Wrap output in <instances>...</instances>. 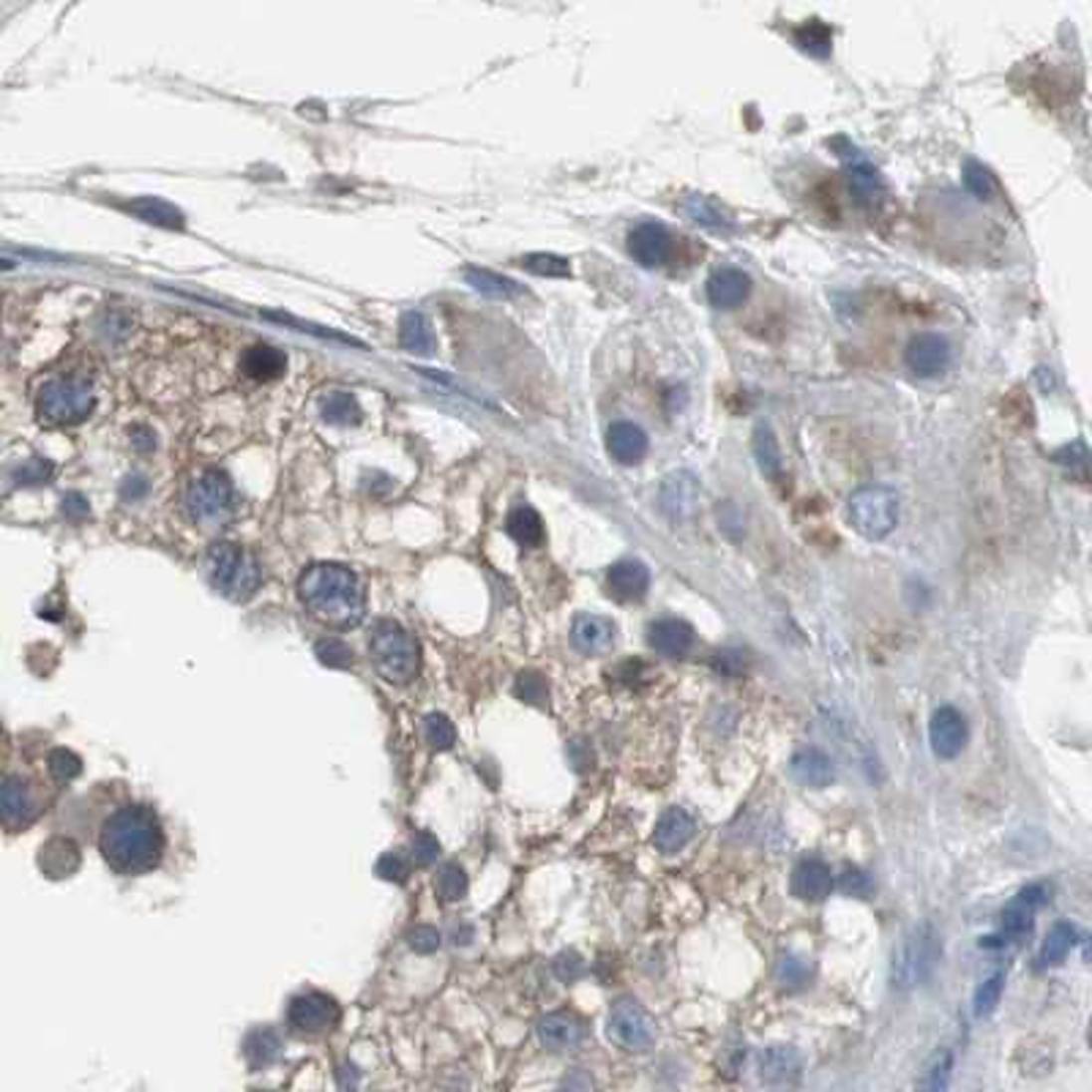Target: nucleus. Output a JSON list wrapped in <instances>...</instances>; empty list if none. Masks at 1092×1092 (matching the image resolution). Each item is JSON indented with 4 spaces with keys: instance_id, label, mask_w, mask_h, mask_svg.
I'll return each mask as SVG.
<instances>
[{
    "instance_id": "nucleus-1",
    "label": "nucleus",
    "mask_w": 1092,
    "mask_h": 1092,
    "mask_svg": "<svg viewBox=\"0 0 1092 1092\" xmlns=\"http://www.w3.org/2000/svg\"><path fill=\"white\" fill-rule=\"evenodd\" d=\"M99 849L117 874L156 869L164 855V830L156 811L139 803L112 811L99 833Z\"/></svg>"
},
{
    "instance_id": "nucleus-2",
    "label": "nucleus",
    "mask_w": 1092,
    "mask_h": 1092,
    "mask_svg": "<svg viewBox=\"0 0 1092 1092\" xmlns=\"http://www.w3.org/2000/svg\"><path fill=\"white\" fill-rule=\"evenodd\" d=\"M298 593L312 617L333 628L358 626L366 612L361 579L339 562H315L298 579Z\"/></svg>"
},
{
    "instance_id": "nucleus-3",
    "label": "nucleus",
    "mask_w": 1092,
    "mask_h": 1092,
    "mask_svg": "<svg viewBox=\"0 0 1092 1092\" xmlns=\"http://www.w3.org/2000/svg\"><path fill=\"white\" fill-rule=\"evenodd\" d=\"M369 653L382 678L404 686L418 672V642L396 620H377L371 626Z\"/></svg>"
},
{
    "instance_id": "nucleus-4",
    "label": "nucleus",
    "mask_w": 1092,
    "mask_h": 1092,
    "mask_svg": "<svg viewBox=\"0 0 1092 1092\" xmlns=\"http://www.w3.org/2000/svg\"><path fill=\"white\" fill-rule=\"evenodd\" d=\"M208 576L230 601H246L257 593L263 571L260 562L238 544H216L208 551Z\"/></svg>"
},
{
    "instance_id": "nucleus-5",
    "label": "nucleus",
    "mask_w": 1092,
    "mask_h": 1092,
    "mask_svg": "<svg viewBox=\"0 0 1092 1092\" xmlns=\"http://www.w3.org/2000/svg\"><path fill=\"white\" fill-rule=\"evenodd\" d=\"M186 509L194 525L205 531H222L235 514L233 481L222 470H205L186 492Z\"/></svg>"
},
{
    "instance_id": "nucleus-6",
    "label": "nucleus",
    "mask_w": 1092,
    "mask_h": 1092,
    "mask_svg": "<svg viewBox=\"0 0 1092 1092\" xmlns=\"http://www.w3.org/2000/svg\"><path fill=\"white\" fill-rule=\"evenodd\" d=\"M849 525L869 542H882L899 525V498L888 487H860L847 500Z\"/></svg>"
},
{
    "instance_id": "nucleus-7",
    "label": "nucleus",
    "mask_w": 1092,
    "mask_h": 1092,
    "mask_svg": "<svg viewBox=\"0 0 1092 1092\" xmlns=\"http://www.w3.org/2000/svg\"><path fill=\"white\" fill-rule=\"evenodd\" d=\"M36 407L47 424H80L94 410V385L86 377H55L42 385Z\"/></svg>"
},
{
    "instance_id": "nucleus-8",
    "label": "nucleus",
    "mask_w": 1092,
    "mask_h": 1092,
    "mask_svg": "<svg viewBox=\"0 0 1092 1092\" xmlns=\"http://www.w3.org/2000/svg\"><path fill=\"white\" fill-rule=\"evenodd\" d=\"M940 959V945L937 934L929 923L915 926L912 932L904 934L899 948L893 951L891 981L896 988H915L921 986L926 978L932 976L934 965Z\"/></svg>"
},
{
    "instance_id": "nucleus-9",
    "label": "nucleus",
    "mask_w": 1092,
    "mask_h": 1092,
    "mask_svg": "<svg viewBox=\"0 0 1092 1092\" xmlns=\"http://www.w3.org/2000/svg\"><path fill=\"white\" fill-rule=\"evenodd\" d=\"M609 1040L626 1051H647L656 1040V1021L637 999H620L606 1018Z\"/></svg>"
},
{
    "instance_id": "nucleus-10",
    "label": "nucleus",
    "mask_w": 1092,
    "mask_h": 1092,
    "mask_svg": "<svg viewBox=\"0 0 1092 1092\" xmlns=\"http://www.w3.org/2000/svg\"><path fill=\"white\" fill-rule=\"evenodd\" d=\"M339 1005L320 991L298 994L287 1007V1024L301 1035H323L339 1024Z\"/></svg>"
},
{
    "instance_id": "nucleus-11",
    "label": "nucleus",
    "mask_w": 1092,
    "mask_h": 1092,
    "mask_svg": "<svg viewBox=\"0 0 1092 1092\" xmlns=\"http://www.w3.org/2000/svg\"><path fill=\"white\" fill-rule=\"evenodd\" d=\"M967 738V722L962 713L945 705V708H937L929 722V741H932V752L940 757V760H956L959 754L965 752Z\"/></svg>"
},
{
    "instance_id": "nucleus-12",
    "label": "nucleus",
    "mask_w": 1092,
    "mask_h": 1092,
    "mask_svg": "<svg viewBox=\"0 0 1092 1092\" xmlns=\"http://www.w3.org/2000/svg\"><path fill=\"white\" fill-rule=\"evenodd\" d=\"M658 503H661V511L672 522H683L694 517L697 503H700V481H697V476L689 470H678V473L664 478L661 492H658Z\"/></svg>"
},
{
    "instance_id": "nucleus-13",
    "label": "nucleus",
    "mask_w": 1092,
    "mask_h": 1092,
    "mask_svg": "<svg viewBox=\"0 0 1092 1092\" xmlns=\"http://www.w3.org/2000/svg\"><path fill=\"white\" fill-rule=\"evenodd\" d=\"M628 252L642 268L667 266L672 257V235L664 224L642 222L628 235Z\"/></svg>"
},
{
    "instance_id": "nucleus-14",
    "label": "nucleus",
    "mask_w": 1092,
    "mask_h": 1092,
    "mask_svg": "<svg viewBox=\"0 0 1092 1092\" xmlns=\"http://www.w3.org/2000/svg\"><path fill=\"white\" fill-rule=\"evenodd\" d=\"M907 369L918 377H937L951 363V344L940 333H918L904 352Z\"/></svg>"
},
{
    "instance_id": "nucleus-15",
    "label": "nucleus",
    "mask_w": 1092,
    "mask_h": 1092,
    "mask_svg": "<svg viewBox=\"0 0 1092 1092\" xmlns=\"http://www.w3.org/2000/svg\"><path fill=\"white\" fill-rule=\"evenodd\" d=\"M1051 885L1046 882H1038V885H1027L1007 902V907L1002 910V937H1021L1032 929V915L1049 902Z\"/></svg>"
},
{
    "instance_id": "nucleus-16",
    "label": "nucleus",
    "mask_w": 1092,
    "mask_h": 1092,
    "mask_svg": "<svg viewBox=\"0 0 1092 1092\" xmlns=\"http://www.w3.org/2000/svg\"><path fill=\"white\" fill-rule=\"evenodd\" d=\"M0 814H3V825L9 830L28 825L39 814V800L20 775H6L3 792H0Z\"/></svg>"
},
{
    "instance_id": "nucleus-17",
    "label": "nucleus",
    "mask_w": 1092,
    "mask_h": 1092,
    "mask_svg": "<svg viewBox=\"0 0 1092 1092\" xmlns=\"http://www.w3.org/2000/svg\"><path fill=\"white\" fill-rule=\"evenodd\" d=\"M833 888H836V880L825 860L806 858L792 871V893L803 902H825Z\"/></svg>"
},
{
    "instance_id": "nucleus-18",
    "label": "nucleus",
    "mask_w": 1092,
    "mask_h": 1092,
    "mask_svg": "<svg viewBox=\"0 0 1092 1092\" xmlns=\"http://www.w3.org/2000/svg\"><path fill=\"white\" fill-rule=\"evenodd\" d=\"M697 833V822L691 817L689 811L672 806L667 808L656 822V830H653V844H656L658 852L664 855H675L678 849H683L689 844L691 838Z\"/></svg>"
},
{
    "instance_id": "nucleus-19",
    "label": "nucleus",
    "mask_w": 1092,
    "mask_h": 1092,
    "mask_svg": "<svg viewBox=\"0 0 1092 1092\" xmlns=\"http://www.w3.org/2000/svg\"><path fill=\"white\" fill-rule=\"evenodd\" d=\"M606 587L617 601H642L650 587V571L645 562L620 560L606 573Z\"/></svg>"
},
{
    "instance_id": "nucleus-20",
    "label": "nucleus",
    "mask_w": 1092,
    "mask_h": 1092,
    "mask_svg": "<svg viewBox=\"0 0 1092 1092\" xmlns=\"http://www.w3.org/2000/svg\"><path fill=\"white\" fill-rule=\"evenodd\" d=\"M647 645L653 647L658 656L683 658L694 645V628L686 620H675V617L658 620L647 631Z\"/></svg>"
},
{
    "instance_id": "nucleus-21",
    "label": "nucleus",
    "mask_w": 1092,
    "mask_h": 1092,
    "mask_svg": "<svg viewBox=\"0 0 1092 1092\" xmlns=\"http://www.w3.org/2000/svg\"><path fill=\"white\" fill-rule=\"evenodd\" d=\"M752 293V276L741 268H722L708 279V301L716 309H738Z\"/></svg>"
},
{
    "instance_id": "nucleus-22",
    "label": "nucleus",
    "mask_w": 1092,
    "mask_h": 1092,
    "mask_svg": "<svg viewBox=\"0 0 1092 1092\" xmlns=\"http://www.w3.org/2000/svg\"><path fill=\"white\" fill-rule=\"evenodd\" d=\"M606 451L620 465H639L647 454L645 429L631 421H617L606 432Z\"/></svg>"
},
{
    "instance_id": "nucleus-23",
    "label": "nucleus",
    "mask_w": 1092,
    "mask_h": 1092,
    "mask_svg": "<svg viewBox=\"0 0 1092 1092\" xmlns=\"http://www.w3.org/2000/svg\"><path fill=\"white\" fill-rule=\"evenodd\" d=\"M797 781L811 789H825L836 781V764L822 749H800L789 763Z\"/></svg>"
},
{
    "instance_id": "nucleus-24",
    "label": "nucleus",
    "mask_w": 1092,
    "mask_h": 1092,
    "mask_svg": "<svg viewBox=\"0 0 1092 1092\" xmlns=\"http://www.w3.org/2000/svg\"><path fill=\"white\" fill-rule=\"evenodd\" d=\"M573 645L579 647L587 656H601L609 647L615 645V626L609 617L601 615H579L573 620L571 628Z\"/></svg>"
},
{
    "instance_id": "nucleus-25",
    "label": "nucleus",
    "mask_w": 1092,
    "mask_h": 1092,
    "mask_svg": "<svg viewBox=\"0 0 1092 1092\" xmlns=\"http://www.w3.org/2000/svg\"><path fill=\"white\" fill-rule=\"evenodd\" d=\"M584 1038L582 1021L571 1013H549L539 1021V1040L549 1051L576 1049Z\"/></svg>"
},
{
    "instance_id": "nucleus-26",
    "label": "nucleus",
    "mask_w": 1092,
    "mask_h": 1092,
    "mask_svg": "<svg viewBox=\"0 0 1092 1092\" xmlns=\"http://www.w3.org/2000/svg\"><path fill=\"white\" fill-rule=\"evenodd\" d=\"M757 1071L764 1082H792L800 1076V1054L792 1046H770L757 1057Z\"/></svg>"
},
{
    "instance_id": "nucleus-27",
    "label": "nucleus",
    "mask_w": 1092,
    "mask_h": 1092,
    "mask_svg": "<svg viewBox=\"0 0 1092 1092\" xmlns=\"http://www.w3.org/2000/svg\"><path fill=\"white\" fill-rule=\"evenodd\" d=\"M399 341L407 352L415 355H432L435 352V333L424 312H404L399 320Z\"/></svg>"
},
{
    "instance_id": "nucleus-28",
    "label": "nucleus",
    "mask_w": 1092,
    "mask_h": 1092,
    "mask_svg": "<svg viewBox=\"0 0 1092 1092\" xmlns=\"http://www.w3.org/2000/svg\"><path fill=\"white\" fill-rule=\"evenodd\" d=\"M241 369L252 380H276L287 369V358L276 347H271V344H255V347H249L244 352Z\"/></svg>"
},
{
    "instance_id": "nucleus-29",
    "label": "nucleus",
    "mask_w": 1092,
    "mask_h": 1092,
    "mask_svg": "<svg viewBox=\"0 0 1092 1092\" xmlns=\"http://www.w3.org/2000/svg\"><path fill=\"white\" fill-rule=\"evenodd\" d=\"M849 189L858 197L860 205H869V208L880 205L882 194H885L880 172L860 156H852V161H849Z\"/></svg>"
},
{
    "instance_id": "nucleus-30",
    "label": "nucleus",
    "mask_w": 1092,
    "mask_h": 1092,
    "mask_svg": "<svg viewBox=\"0 0 1092 1092\" xmlns=\"http://www.w3.org/2000/svg\"><path fill=\"white\" fill-rule=\"evenodd\" d=\"M39 863L50 877H66L80 866V849L72 838H53L42 847Z\"/></svg>"
},
{
    "instance_id": "nucleus-31",
    "label": "nucleus",
    "mask_w": 1092,
    "mask_h": 1092,
    "mask_svg": "<svg viewBox=\"0 0 1092 1092\" xmlns=\"http://www.w3.org/2000/svg\"><path fill=\"white\" fill-rule=\"evenodd\" d=\"M1073 945H1076V929L1071 923H1054L1051 932L1046 934V940L1040 945L1038 954V970H1046V967H1057L1065 962V956L1071 954Z\"/></svg>"
},
{
    "instance_id": "nucleus-32",
    "label": "nucleus",
    "mask_w": 1092,
    "mask_h": 1092,
    "mask_svg": "<svg viewBox=\"0 0 1092 1092\" xmlns=\"http://www.w3.org/2000/svg\"><path fill=\"white\" fill-rule=\"evenodd\" d=\"M506 531L522 546H542L544 542V522L539 517V511L531 509V506H517V509L511 511L509 522H506Z\"/></svg>"
},
{
    "instance_id": "nucleus-33",
    "label": "nucleus",
    "mask_w": 1092,
    "mask_h": 1092,
    "mask_svg": "<svg viewBox=\"0 0 1092 1092\" xmlns=\"http://www.w3.org/2000/svg\"><path fill=\"white\" fill-rule=\"evenodd\" d=\"M128 211L137 213L142 222L156 224V227H167V230H183V213L170 205L161 197H142V200H134L128 205Z\"/></svg>"
},
{
    "instance_id": "nucleus-34",
    "label": "nucleus",
    "mask_w": 1092,
    "mask_h": 1092,
    "mask_svg": "<svg viewBox=\"0 0 1092 1092\" xmlns=\"http://www.w3.org/2000/svg\"><path fill=\"white\" fill-rule=\"evenodd\" d=\"M246 1062L252 1068H268L271 1062L279 1060L282 1054V1040L276 1035L274 1029H255L244 1043Z\"/></svg>"
},
{
    "instance_id": "nucleus-35",
    "label": "nucleus",
    "mask_w": 1092,
    "mask_h": 1092,
    "mask_svg": "<svg viewBox=\"0 0 1092 1092\" xmlns=\"http://www.w3.org/2000/svg\"><path fill=\"white\" fill-rule=\"evenodd\" d=\"M754 459L767 478L781 476V451H778V440L770 432V426L754 429Z\"/></svg>"
},
{
    "instance_id": "nucleus-36",
    "label": "nucleus",
    "mask_w": 1092,
    "mask_h": 1092,
    "mask_svg": "<svg viewBox=\"0 0 1092 1092\" xmlns=\"http://www.w3.org/2000/svg\"><path fill=\"white\" fill-rule=\"evenodd\" d=\"M465 279L473 290L492 298H514L522 293V287L517 282H511V279L500 274H492L487 268H467Z\"/></svg>"
},
{
    "instance_id": "nucleus-37",
    "label": "nucleus",
    "mask_w": 1092,
    "mask_h": 1092,
    "mask_svg": "<svg viewBox=\"0 0 1092 1092\" xmlns=\"http://www.w3.org/2000/svg\"><path fill=\"white\" fill-rule=\"evenodd\" d=\"M795 44L803 53L814 55V58H827L830 47H833V31L827 28L825 22L808 20L800 28H795Z\"/></svg>"
},
{
    "instance_id": "nucleus-38",
    "label": "nucleus",
    "mask_w": 1092,
    "mask_h": 1092,
    "mask_svg": "<svg viewBox=\"0 0 1092 1092\" xmlns=\"http://www.w3.org/2000/svg\"><path fill=\"white\" fill-rule=\"evenodd\" d=\"M320 413H323V418H326L328 424L347 426V424H355V421L361 418V407H358V402H355V396H352V393L333 391L323 399V404H320Z\"/></svg>"
},
{
    "instance_id": "nucleus-39",
    "label": "nucleus",
    "mask_w": 1092,
    "mask_h": 1092,
    "mask_svg": "<svg viewBox=\"0 0 1092 1092\" xmlns=\"http://www.w3.org/2000/svg\"><path fill=\"white\" fill-rule=\"evenodd\" d=\"M683 208H686V213H689L691 219H694L697 224H702V227H711V230H727V227H730V222H727V216L722 213V208H719L711 197L691 194Z\"/></svg>"
},
{
    "instance_id": "nucleus-40",
    "label": "nucleus",
    "mask_w": 1092,
    "mask_h": 1092,
    "mask_svg": "<svg viewBox=\"0 0 1092 1092\" xmlns=\"http://www.w3.org/2000/svg\"><path fill=\"white\" fill-rule=\"evenodd\" d=\"M522 268L536 276H546V279H568L571 276V266H568L565 257L546 255V252L522 257Z\"/></svg>"
},
{
    "instance_id": "nucleus-41",
    "label": "nucleus",
    "mask_w": 1092,
    "mask_h": 1092,
    "mask_svg": "<svg viewBox=\"0 0 1092 1092\" xmlns=\"http://www.w3.org/2000/svg\"><path fill=\"white\" fill-rule=\"evenodd\" d=\"M424 738L437 752H448V749H454L456 743L454 724L448 722V716H443V713H429L424 719Z\"/></svg>"
},
{
    "instance_id": "nucleus-42",
    "label": "nucleus",
    "mask_w": 1092,
    "mask_h": 1092,
    "mask_svg": "<svg viewBox=\"0 0 1092 1092\" xmlns=\"http://www.w3.org/2000/svg\"><path fill=\"white\" fill-rule=\"evenodd\" d=\"M951 1068H954V1054L948 1049L937 1051L932 1060H929V1065H926V1071H923V1090H945L948 1082H951Z\"/></svg>"
},
{
    "instance_id": "nucleus-43",
    "label": "nucleus",
    "mask_w": 1092,
    "mask_h": 1092,
    "mask_svg": "<svg viewBox=\"0 0 1092 1092\" xmlns=\"http://www.w3.org/2000/svg\"><path fill=\"white\" fill-rule=\"evenodd\" d=\"M514 691H517V697L522 702L536 705V708H544L549 700V686H546L542 672H522L517 683H514Z\"/></svg>"
},
{
    "instance_id": "nucleus-44",
    "label": "nucleus",
    "mask_w": 1092,
    "mask_h": 1092,
    "mask_svg": "<svg viewBox=\"0 0 1092 1092\" xmlns=\"http://www.w3.org/2000/svg\"><path fill=\"white\" fill-rule=\"evenodd\" d=\"M437 893H440L446 902H459V899H465L467 896L465 869H462V866H456V863L443 866L440 877H437Z\"/></svg>"
},
{
    "instance_id": "nucleus-45",
    "label": "nucleus",
    "mask_w": 1092,
    "mask_h": 1092,
    "mask_svg": "<svg viewBox=\"0 0 1092 1092\" xmlns=\"http://www.w3.org/2000/svg\"><path fill=\"white\" fill-rule=\"evenodd\" d=\"M47 770L58 781H72V778L83 773V760L75 752H69V749H55L47 757Z\"/></svg>"
},
{
    "instance_id": "nucleus-46",
    "label": "nucleus",
    "mask_w": 1092,
    "mask_h": 1092,
    "mask_svg": "<svg viewBox=\"0 0 1092 1092\" xmlns=\"http://www.w3.org/2000/svg\"><path fill=\"white\" fill-rule=\"evenodd\" d=\"M965 183H967V189L973 191L976 194L978 200H991V194H994V178H991V172L981 164V161H967L965 164Z\"/></svg>"
},
{
    "instance_id": "nucleus-47",
    "label": "nucleus",
    "mask_w": 1092,
    "mask_h": 1092,
    "mask_svg": "<svg viewBox=\"0 0 1092 1092\" xmlns=\"http://www.w3.org/2000/svg\"><path fill=\"white\" fill-rule=\"evenodd\" d=\"M1002 983H1005V976L1002 973H994L991 978H986L976 991V1016L983 1018L988 1016L999 1002V994H1002Z\"/></svg>"
},
{
    "instance_id": "nucleus-48",
    "label": "nucleus",
    "mask_w": 1092,
    "mask_h": 1092,
    "mask_svg": "<svg viewBox=\"0 0 1092 1092\" xmlns=\"http://www.w3.org/2000/svg\"><path fill=\"white\" fill-rule=\"evenodd\" d=\"M315 653H318L320 664H326V667L341 669V667H347V664L352 661V650L336 637L320 639L318 645H315Z\"/></svg>"
},
{
    "instance_id": "nucleus-49",
    "label": "nucleus",
    "mask_w": 1092,
    "mask_h": 1092,
    "mask_svg": "<svg viewBox=\"0 0 1092 1092\" xmlns=\"http://www.w3.org/2000/svg\"><path fill=\"white\" fill-rule=\"evenodd\" d=\"M53 476V465L42 459V456H33L25 465H20L14 470V481L22 484V487H39V484H47Z\"/></svg>"
},
{
    "instance_id": "nucleus-50",
    "label": "nucleus",
    "mask_w": 1092,
    "mask_h": 1092,
    "mask_svg": "<svg viewBox=\"0 0 1092 1092\" xmlns=\"http://www.w3.org/2000/svg\"><path fill=\"white\" fill-rule=\"evenodd\" d=\"M410 858L415 866H432L440 858V841L429 830H418L410 841Z\"/></svg>"
},
{
    "instance_id": "nucleus-51",
    "label": "nucleus",
    "mask_w": 1092,
    "mask_h": 1092,
    "mask_svg": "<svg viewBox=\"0 0 1092 1092\" xmlns=\"http://www.w3.org/2000/svg\"><path fill=\"white\" fill-rule=\"evenodd\" d=\"M775 976H778V981H781V986H786V988L803 986V983L808 981V965L803 962V959H797V956L786 954V956H781V962H778V970H775Z\"/></svg>"
},
{
    "instance_id": "nucleus-52",
    "label": "nucleus",
    "mask_w": 1092,
    "mask_h": 1092,
    "mask_svg": "<svg viewBox=\"0 0 1092 1092\" xmlns=\"http://www.w3.org/2000/svg\"><path fill=\"white\" fill-rule=\"evenodd\" d=\"M838 888L847 893V896H855V899H866L871 893V880L869 874L858 866H847L838 877Z\"/></svg>"
},
{
    "instance_id": "nucleus-53",
    "label": "nucleus",
    "mask_w": 1092,
    "mask_h": 1092,
    "mask_svg": "<svg viewBox=\"0 0 1092 1092\" xmlns=\"http://www.w3.org/2000/svg\"><path fill=\"white\" fill-rule=\"evenodd\" d=\"M377 874L382 880L388 882H404L407 874H410V863L404 858L402 852H385L380 860H377Z\"/></svg>"
},
{
    "instance_id": "nucleus-54",
    "label": "nucleus",
    "mask_w": 1092,
    "mask_h": 1092,
    "mask_svg": "<svg viewBox=\"0 0 1092 1092\" xmlns=\"http://www.w3.org/2000/svg\"><path fill=\"white\" fill-rule=\"evenodd\" d=\"M410 948L418 954H435L440 948V932L435 926H415L410 932Z\"/></svg>"
},
{
    "instance_id": "nucleus-55",
    "label": "nucleus",
    "mask_w": 1092,
    "mask_h": 1092,
    "mask_svg": "<svg viewBox=\"0 0 1092 1092\" xmlns=\"http://www.w3.org/2000/svg\"><path fill=\"white\" fill-rule=\"evenodd\" d=\"M61 511H64L66 520L83 522L91 514V506H88V500L80 492H66L64 500H61Z\"/></svg>"
},
{
    "instance_id": "nucleus-56",
    "label": "nucleus",
    "mask_w": 1092,
    "mask_h": 1092,
    "mask_svg": "<svg viewBox=\"0 0 1092 1092\" xmlns=\"http://www.w3.org/2000/svg\"><path fill=\"white\" fill-rule=\"evenodd\" d=\"M582 959L576 954H560L554 959V973L562 978V981H573V978L582 976Z\"/></svg>"
},
{
    "instance_id": "nucleus-57",
    "label": "nucleus",
    "mask_w": 1092,
    "mask_h": 1092,
    "mask_svg": "<svg viewBox=\"0 0 1092 1092\" xmlns=\"http://www.w3.org/2000/svg\"><path fill=\"white\" fill-rule=\"evenodd\" d=\"M716 669L724 672V675H730V678L741 675V669H743L741 653H735V650H724V653H719V658H716Z\"/></svg>"
},
{
    "instance_id": "nucleus-58",
    "label": "nucleus",
    "mask_w": 1092,
    "mask_h": 1092,
    "mask_svg": "<svg viewBox=\"0 0 1092 1092\" xmlns=\"http://www.w3.org/2000/svg\"><path fill=\"white\" fill-rule=\"evenodd\" d=\"M145 492H148V481L142 476H128L126 481H123V487H120V498L123 500H139V498H145Z\"/></svg>"
},
{
    "instance_id": "nucleus-59",
    "label": "nucleus",
    "mask_w": 1092,
    "mask_h": 1092,
    "mask_svg": "<svg viewBox=\"0 0 1092 1092\" xmlns=\"http://www.w3.org/2000/svg\"><path fill=\"white\" fill-rule=\"evenodd\" d=\"M131 443H134V448H139V451H150V448H153V432L145 429V426H134V429H131Z\"/></svg>"
}]
</instances>
